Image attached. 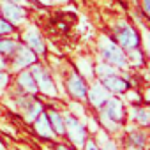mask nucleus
Listing matches in <instances>:
<instances>
[{"instance_id":"nucleus-11","label":"nucleus","mask_w":150,"mask_h":150,"mask_svg":"<svg viewBox=\"0 0 150 150\" xmlns=\"http://www.w3.org/2000/svg\"><path fill=\"white\" fill-rule=\"evenodd\" d=\"M23 41L27 42V46L35 53V55H42L44 53V42H42V39H41V35H39V32L37 30H28V32H25L23 34Z\"/></svg>"},{"instance_id":"nucleus-13","label":"nucleus","mask_w":150,"mask_h":150,"mask_svg":"<svg viewBox=\"0 0 150 150\" xmlns=\"http://www.w3.org/2000/svg\"><path fill=\"white\" fill-rule=\"evenodd\" d=\"M46 113V117H48V122H50V125H51V129H53V132L55 134H65V127H64V118H62V115L58 113V111H55V110H50V111H44Z\"/></svg>"},{"instance_id":"nucleus-24","label":"nucleus","mask_w":150,"mask_h":150,"mask_svg":"<svg viewBox=\"0 0 150 150\" xmlns=\"http://www.w3.org/2000/svg\"><path fill=\"white\" fill-rule=\"evenodd\" d=\"M57 150H71V148H67V146H64V145H60V146H58Z\"/></svg>"},{"instance_id":"nucleus-5","label":"nucleus","mask_w":150,"mask_h":150,"mask_svg":"<svg viewBox=\"0 0 150 150\" xmlns=\"http://www.w3.org/2000/svg\"><path fill=\"white\" fill-rule=\"evenodd\" d=\"M11 57H13V67H14V69L28 67V65L35 64V60H37L35 53H34L28 46H20V44L16 46V50H14V53H13Z\"/></svg>"},{"instance_id":"nucleus-1","label":"nucleus","mask_w":150,"mask_h":150,"mask_svg":"<svg viewBox=\"0 0 150 150\" xmlns=\"http://www.w3.org/2000/svg\"><path fill=\"white\" fill-rule=\"evenodd\" d=\"M101 55L108 64H113L117 67H125L127 65V57L124 55L122 48L115 44L111 39H104L101 42Z\"/></svg>"},{"instance_id":"nucleus-14","label":"nucleus","mask_w":150,"mask_h":150,"mask_svg":"<svg viewBox=\"0 0 150 150\" xmlns=\"http://www.w3.org/2000/svg\"><path fill=\"white\" fill-rule=\"evenodd\" d=\"M34 122H35V131H37L39 136H42V138H51V136L55 134L53 129H51V125H50V122H48V117H46L44 111H42Z\"/></svg>"},{"instance_id":"nucleus-22","label":"nucleus","mask_w":150,"mask_h":150,"mask_svg":"<svg viewBox=\"0 0 150 150\" xmlns=\"http://www.w3.org/2000/svg\"><path fill=\"white\" fill-rule=\"evenodd\" d=\"M85 146H87V150H99V146H97L94 141H87V145H85Z\"/></svg>"},{"instance_id":"nucleus-19","label":"nucleus","mask_w":150,"mask_h":150,"mask_svg":"<svg viewBox=\"0 0 150 150\" xmlns=\"http://www.w3.org/2000/svg\"><path fill=\"white\" fill-rule=\"evenodd\" d=\"M134 118H136L141 125H146V124H148V113H146V110H136Z\"/></svg>"},{"instance_id":"nucleus-3","label":"nucleus","mask_w":150,"mask_h":150,"mask_svg":"<svg viewBox=\"0 0 150 150\" xmlns=\"http://www.w3.org/2000/svg\"><path fill=\"white\" fill-rule=\"evenodd\" d=\"M32 78L37 85V90H41L42 94L46 96H57V90H55V85H53V80L50 76V72L42 67V65H35L32 64Z\"/></svg>"},{"instance_id":"nucleus-7","label":"nucleus","mask_w":150,"mask_h":150,"mask_svg":"<svg viewBox=\"0 0 150 150\" xmlns=\"http://www.w3.org/2000/svg\"><path fill=\"white\" fill-rule=\"evenodd\" d=\"M87 97L90 101V104L94 108H103V104L110 99L108 90L103 87V83H94L88 90H87Z\"/></svg>"},{"instance_id":"nucleus-18","label":"nucleus","mask_w":150,"mask_h":150,"mask_svg":"<svg viewBox=\"0 0 150 150\" xmlns=\"http://www.w3.org/2000/svg\"><path fill=\"white\" fill-rule=\"evenodd\" d=\"M11 32H14V25L7 20L0 18V35H6V34H11Z\"/></svg>"},{"instance_id":"nucleus-10","label":"nucleus","mask_w":150,"mask_h":150,"mask_svg":"<svg viewBox=\"0 0 150 150\" xmlns=\"http://www.w3.org/2000/svg\"><path fill=\"white\" fill-rule=\"evenodd\" d=\"M103 81V87L113 94H125L129 90V83L125 80H122L120 76H117V74H113V76H106L101 80Z\"/></svg>"},{"instance_id":"nucleus-21","label":"nucleus","mask_w":150,"mask_h":150,"mask_svg":"<svg viewBox=\"0 0 150 150\" xmlns=\"http://www.w3.org/2000/svg\"><path fill=\"white\" fill-rule=\"evenodd\" d=\"M7 81H9V76H7L6 72H2V71H0V88H6Z\"/></svg>"},{"instance_id":"nucleus-20","label":"nucleus","mask_w":150,"mask_h":150,"mask_svg":"<svg viewBox=\"0 0 150 150\" xmlns=\"http://www.w3.org/2000/svg\"><path fill=\"white\" fill-rule=\"evenodd\" d=\"M131 141L134 143V145H143V141H145V134H141V132H138V134H132L131 136Z\"/></svg>"},{"instance_id":"nucleus-2","label":"nucleus","mask_w":150,"mask_h":150,"mask_svg":"<svg viewBox=\"0 0 150 150\" xmlns=\"http://www.w3.org/2000/svg\"><path fill=\"white\" fill-rule=\"evenodd\" d=\"M115 39H117V44L124 50H132V48H138L139 44L138 32L127 23H120L115 28Z\"/></svg>"},{"instance_id":"nucleus-12","label":"nucleus","mask_w":150,"mask_h":150,"mask_svg":"<svg viewBox=\"0 0 150 150\" xmlns=\"http://www.w3.org/2000/svg\"><path fill=\"white\" fill-rule=\"evenodd\" d=\"M25 99V108H23V113L27 117V120H35L41 113H42V104L35 99H30V97H23Z\"/></svg>"},{"instance_id":"nucleus-23","label":"nucleus","mask_w":150,"mask_h":150,"mask_svg":"<svg viewBox=\"0 0 150 150\" xmlns=\"http://www.w3.org/2000/svg\"><path fill=\"white\" fill-rule=\"evenodd\" d=\"M6 2H11V4H18V6H20L23 0H6Z\"/></svg>"},{"instance_id":"nucleus-4","label":"nucleus","mask_w":150,"mask_h":150,"mask_svg":"<svg viewBox=\"0 0 150 150\" xmlns=\"http://www.w3.org/2000/svg\"><path fill=\"white\" fill-rule=\"evenodd\" d=\"M62 118H64V127H65V132H67L69 139L76 146H83L85 145V129H83V125L69 113Z\"/></svg>"},{"instance_id":"nucleus-17","label":"nucleus","mask_w":150,"mask_h":150,"mask_svg":"<svg viewBox=\"0 0 150 150\" xmlns=\"http://www.w3.org/2000/svg\"><path fill=\"white\" fill-rule=\"evenodd\" d=\"M113 74H117L113 67H110V65H106V64H99V65H97V76H99L101 80L106 78V76H113Z\"/></svg>"},{"instance_id":"nucleus-16","label":"nucleus","mask_w":150,"mask_h":150,"mask_svg":"<svg viewBox=\"0 0 150 150\" xmlns=\"http://www.w3.org/2000/svg\"><path fill=\"white\" fill-rule=\"evenodd\" d=\"M16 46H18L16 41H13V39H6L4 35H0V53H2V55H9V57H11V55L14 53Z\"/></svg>"},{"instance_id":"nucleus-9","label":"nucleus","mask_w":150,"mask_h":150,"mask_svg":"<svg viewBox=\"0 0 150 150\" xmlns=\"http://www.w3.org/2000/svg\"><path fill=\"white\" fill-rule=\"evenodd\" d=\"M0 13L6 16L7 21L11 23H20L25 20V9H21L18 4H11V2H4L0 6Z\"/></svg>"},{"instance_id":"nucleus-6","label":"nucleus","mask_w":150,"mask_h":150,"mask_svg":"<svg viewBox=\"0 0 150 150\" xmlns=\"http://www.w3.org/2000/svg\"><path fill=\"white\" fill-rule=\"evenodd\" d=\"M67 90H69V94H71L74 99L81 101V99H87V90H88V87H87V83H85V80H83L81 74H78L76 71H74L71 76L67 78Z\"/></svg>"},{"instance_id":"nucleus-8","label":"nucleus","mask_w":150,"mask_h":150,"mask_svg":"<svg viewBox=\"0 0 150 150\" xmlns=\"http://www.w3.org/2000/svg\"><path fill=\"white\" fill-rule=\"evenodd\" d=\"M104 115L106 117H110L113 122H122L124 120V117H125V111H124V106H122V101H118V99H113V97H110L104 104Z\"/></svg>"},{"instance_id":"nucleus-15","label":"nucleus","mask_w":150,"mask_h":150,"mask_svg":"<svg viewBox=\"0 0 150 150\" xmlns=\"http://www.w3.org/2000/svg\"><path fill=\"white\" fill-rule=\"evenodd\" d=\"M18 83H20V87H21L23 90H27V92H30V94H35V92H37V85H35V81H34V78H32V74L27 72V71H23L20 76H18Z\"/></svg>"}]
</instances>
